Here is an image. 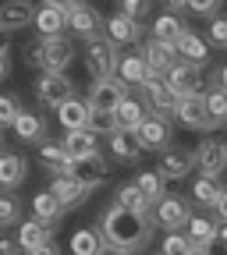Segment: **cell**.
<instances>
[{"label":"cell","mask_w":227,"mask_h":255,"mask_svg":"<svg viewBox=\"0 0 227 255\" xmlns=\"http://www.w3.org/2000/svg\"><path fill=\"white\" fill-rule=\"evenodd\" d=\"M196 167H199L206 177L224 174V167H227V142H220V138L199 142V149H196Z\"/></svg>","instance_id":"cell-14"},{"label":"cell","mask_w":227,"mask_h":255,"mask_svg":"<svg viewBox=\"0 0 227 255\" xmlns=\"http://www.w3.org/2000/svg\"><path fill=\"white\" fill-rule=\"evenodd\" d=\"M185 7H188L192 14H206V18H213L217 7H220V0H185Z\"/></svg>","instance_id":"cell-45"},{"label":"cell","mask_w":227,"mask_h":255,"mask_svg":"<svg viewBox=\"0 0 227 255\" xmlns=\"http://www.w3.org/2000/svg\"><path fill=\"white\" fill-rule=\"evenodd\" d=\"M0 145H4V128H0Z\"/></svg>","instance_id":"cell-55"},{"label":"cell","mask_w":227,"mask_h":255,"mask_svg":"<svg viewBox=\"0 0 227 255\" xmlns=\"http://www.w3.org/2000/svg\"><path fill=\"white\" fill-rule=\"evenodd\" d=\"M28 255H60V248H57L53 241H46V245H39V248H32Z\"/></svg>","instance_id":"cell-48"},{"label":"cell","mask_w":227,"mask_h":255,"mask_svg":"<svg viewBox=\"0 0 227 255\" xmlns=\"http://www.w3.org/2000/svg\"><path fill=\"white\" fill-rule=\"evenodd\" d=\"M43 7H57V11H64V14H71L75 7H82L85 0H39Z\"/></svg>","instance_id":"cell-46"},{"label":"cell","mask_w":227,"mask_h":255,"mask_svg":"<svg viewBox=\"0 0 227 255\" xmlns=\"http://www.w3.org/2000/svg\"><path fill=\"white\" fill-rule=\"evenodd\" d=\"M217 195H220V184H217V177H206V174H203L196 184H192V202H199V206H210V209H213Z\"/></svg>","instance_id":"cell-38"},{"label":"cell","mask_w":227,"mask_h":255,"mask_svg":"<svg viewBox=\"0 0 227 255\" xmlns=\"http://www.w3.org/2000/svg\"><path fill=\"white\" fill-rule=\"evenodd\" d=\"M103 32H107V39H110L114 46H132V43H139V36H142V25L132 21V18H124V14H114V18L103 21Z\"/></svg>","instance_id":"cell-17"},{"label":"cell","mask_w":227,"mask_h":255,"mask_svg":"<svg viewBox=\"0 0 227 255\" xmlns=\"http://www.w3.org/2000/svg\"><path fill=\"white\" fill-rule=\"evenodd\" d=\"M149 11H153V0H117V14L132 18V21H139V25L149 18Z\"/></svg>","instance_id":"cell-39"},{"label":"cell","mask_w":227,"mask_h":255,"mask_svg":"<svg viewBox=\"0 0 227 255\" xmlns=\"http://www.w3.org/2000/svg\"><path fill=\"white\" fill-rule=\"evenodd\" d=\"M142 92H146V103H149V114H160V117H167V114H174L178 110V100L181 96L164 82V75H153L146 85H142Z\"/></svg>","instance_id":"cell-10"},{"label":"cell","mask_w":227,"mask_h":255,"mask_svg":"<svg viewBox=\"0 0 227 255\" xmlns=\"http://www.w3.org/2000/svg\"><path fill=\"white\" fill-rule=\"evenodd\" d=\"M139 53L146 57V64H149V68H153V75H167L171 68H174V64L181 60L178 57V46L174 43H164V39H146L142 46H139Z\"/></svg>","instance_id":"cell-11"},{"label":"cell","mask_w":227,"mask_h":255,"mask_svg":"<svg viewBox=\"0 0 227 255\" xmlns=\"http://www.w3.org/2000/svg\"><path fill=\"white\" fill-rule=\"evenodd\" d=\"M18 114H21V103L14 100V96H7V92H0V128H7V124H14V121H18Z\"/></svg>","instance_id":"cell-42"},{"label":"cell","mask_w":227,"mask_h":255,"mask_svg":"<svg viewBox=\"0 0 227 255\" xmlns=\"http://www.w3.org/2000/svg\"><path fill=\"white\" fill-rule=\"evenodd\" d=\"M174 46H178V57H181V60L196 64V68H206V60H210V46H206V43H203L192 28L185 32V36H181Z\"/></svg>","instance_id":"cell-23"},{"label":"cell","mask_w":227,"mask_h":255,"mask_svg":"<svg viewBox=\"0 0 227 255\" xmlns=\"http://www.w3.org/2000/svg\"><path fill=\"white\" fill-rule=\"evenodd\" d=\"M199 252H203V255H227V223H220L217 234H213Z\"/></svg>","instance_id":"cell-43"},{"label":"cell","mask_w":227,"mask_h":255,"mask_svg":"<svg viewBox=\"0 0 227 255\" xmlns=\"http://www.w3.org/2000/svg\"><path fill=\"white\" fill-rule=\"evenodd\" d=\"M217 227H220V223L210 220V216H192V220H188V238H192V245L203 248V245L217 234Z\"/></svg>","instance_id":"cell-35"},{"label":"cell","mask_w":227,"mask_h":255,"mask_svg":"<svg viewBox=\"0 0 227 255\" xmlns=\"http://www.w3.org/2000/svg\"><path fill=\"white\" fill-rule=\"evenodd\" d=\"M11 128H14L18 142H46V121L39 114H32V110H21Z\"/></svg>","instance_id":"cell-21"},{"label":"cell","mask_w":227,"mask_h":255,"mask_svg":"<svg viewBox=\"0 0 227 255\" xmlns=\"http://www.w3.org/2000/svg\"><path fill=\"white\" fill-rule=\"evenodd\" d=\"M7 75H11V60H7V57H0V82H4Z\"/></svg>","instance_id":"cell-51"},{"label":"cell","mask_w":227,"mask_h":255,"mask_svg":"<svg viewBox=\"0 0 227 255\" xmlns=\"http://www.w3.org/2000/svg\"><path fill=\"white\" fill-rule=\"evenodd\" d=\"M114 114H117V131H132V135L139 131V128H142V121L149 117V110H146L139 100H132V96H128V100H124V103H121Z\"/></svg>","instance_id":"cell-24"},{"label":"cell","mask_w":227,"mask_h":255,"mask_svg":"<svg viewBox=\"0 0 227 255\" xmlns=\"http://www.w3.org/2000/svg\"><path fill=\"white\" fill-rule=\"evenodd\" d=\"M85 128H89L96 138H100V135H107V138H110V135L117 131V114H114V110H92Z\"/></svg>","instance_id":"cell-37"},{"label":"cell","mask_w":227,"mask_h":255,"mask_svg":"<svg viewBox=\"0 0 227 255\" xmlns=\"http://www.w3.org/2000/svg\"><path fill=\"white\" fill-rule=\"evenodd\" d=\"M85 68H89L92 82L117 75V46L110 39H89L85 43Z\"/></svg>","instance_id":"cell-6"},{"label":"cell","mask_w":227,"mask_h":255,"mask_svg":"<svg viewBox=\"0 0 227 255\" xmlns=\"http://www.w3.org/2000/svg\"><path fill=\"white\" fill-rule=\"evenodd\" d=\"M135 138H139V149L142 152H164L171 145V121L160 117V114H149L142 121V128L135 131Z\"/></svg>","instance_id":"cell-9"},{"label":"cell","mask_w":227,"mask_h":255,"mask_svg":"<svg viewBox=\"0 0 227 255\" xmlns=\"http://www.w3.org/2000/svg\"><path fill=\"white\" fill-rule=\"evenodd\" d=\"M50 241V227L43 220H21V227H18V248L21 252H32V248H39V245H46Z\"/></svg>","instance_id":"cell-25"},{"label":"cell","mask_w":227,"mask_h":255,"mask_svg":"<svg viewBox=\"0 0 227 255\" xmlns=\"http://www.w3.org/2000/svg\"><path fill=\"white\" fill-rule=\"evenodd\" d=\"M100 234H103V245L110 248H121V252H142L153 238V216L149 213H132V209H121V206H110L100 220Z\"/></svg>","instance_id":"cell-1"},{"label":"cell","mask_w":227,"mask_h":255,"mask_svg":"<svg viewBox=\"0 0 227 255\" xmlns=\"http://www.w3.org/2000/svg\"><path fill=\"white\" fill-rule=\"evenodd\" d=\"M135 188L146 195V202H149V206L164 199V177H160L156 170H142V174L135 177Z\"/></svg>","instance_id":"cell-34"},{"label":"cell","mask_w":227,"mask_h":255,"mask_svg":"<svg viewBox=\"0 0 227 255\" xmlns=\"http://www.w3.org/2000/svg\"><path fill=\"white\" fill-rule=\"evenodd\" d=\"M21 248H18V241H4L0 238V255H18Z\"/></svg>","instance_id":"cell-49"},{"label":"cell","mask_w":227,"mask_h":255,"mask_svg":"<svg viewBox=\"0 0 227 255\" xmlns=\"http://www.w3.org/2000/svg\"><path fill=\"white\" fill-rule=\"evenodd\" d=\"M100 248H103L100 227H78L71 234V255H100Z\"/></svg>","instance_id":"cell-29"},{"label":"cell","mask_w":227,"mask_h":255,"mask_svg":"<svg viewBox=\"0 0 227 255\" xmlns=\"http://www.w3.org/2000/svg\"><path fill=\"white\" fill-rule=\"evenodd\" d=\"M206 114H210L213 121H220V124L227 121V92L220 89L217 78H213V85L206 89Z\"/></svg>","instance_id":"cell-36"},{"label":"cell","mask_w":227,"mask_h":255,"mask_svg":"<svg viewBox=\"0 0 227 255\" xmlns=\"http://www.w3.org/2000/svg\"><path fill=\"white\" fill-rule=\"evenodd\" d=\"M188 252H196V245H192L188 234H178V231H171L160 245V255H188Z\"/></svg>","instance_id":"cell-40"},{"label":"cell","mask_w":227,"mask_h":255,"mask_svg":"<svg viewBox=\"0 0 227 255\" xmlns=\"http://www.w3.org/2000/svg\"><path fill=\"white\" fill-rule=\"evenodd\" d=\"M188 32V25L178 18V14H160L153 21V39H164V43H178L181 36Z\"/></svg>","instance_id":"cell-32"},{"label":"cell","mask_w":227,"mask_h":255,"mask_svg":"<svg viewBox=\"0 0 227 255\" xmlns=\"http://www.w3.org/2000/svg\"><path fill=\"white\" fill-rule=\"evenodd\" d=\"M36 11L39 7H32V0H7V4L0 7V28L18 32V28L36 25Z\"/></svg>","instance_id":"cell-15"},{"label":"cell","mask_w":227,"mask_h":255,"mask_svg":"<svg viewBox=\"0 0 227 255\" xmlns=\"http://www.w3.org/2000/svg\"><path fill=\"white\" fill-rule=\"evenodd\" d=\"M100 28H103V18L96 14V7H89V4H82V7H75L71 14H68V32H75L78 39H100Z\"/></svg>","instance_id":"cell-16"},{"label":"cell","mask_w":227,"mask_h":255,"mask_svg":"<svg viewBox=\"0 0 227 255\" xmlns=\"http://www.w3.org/2000/svg\"><path fill=\"white\" fill-rule=\"evenodd\" d=\"M28 174V163H25V156L18 152H0V188H7L14 191Z\"/></svg>","instance_id":"cell-22"},{"label":"cell","mask_w":227,"mask_h":255,"mask_svg":"<svg viewBox=\"0 0 227 255\" xmlns=\"http://www.w3.org/2000/svg\"><path fill=\"white\" fill-rule=\"evenodd\" d=\"M153 223L156 227H164V231H181L188 227V220H192V202L185 195H164L160 202H153Z\"/></svg>","instance_id":"cell-4"},{"label":"cell","mask_w":227,"mask_h":255,"mask_svg":"<svg viewBox=\"0 0 227 255\" xmlns=\"http://www.w3.org/2000/svg\"><path fill=\"white\" fill-rule=\"evenodd\" d=\"M25 57H28V68H43V71H60L64 75L71 68V60H75V46L64 36H50V39H39L36 46H28Z\"/></svg>","instance_id":"cell-2"},{"label":"cell","mask_w":227,"mask_h":255,"mask_svg":"<svg viewBox=\"0 0 227 255\" xmlns=\"http://www.w3.org/2000/svg\"><path fill=\"white\" fill-rule=\"evenodd\" d=\"M160 4H164L171 14H178V11H185V0H160Z\"/></svg>","instance_id":"cell-50"},{"label":"cell","mask_w":227,"mask_h":255,"mask_svg":"<svg viewBox=\"0 0 227 255\" xmlns=\"http://www.w3.org/2000/svg\"><path fill=\"white\" fill-rule=\"evenodd\" d=\"M7 50H11V43H7V32L0 28V57H7Z\"/></svg>","instance_id":"cell-52"},{"label":"cell","mask_w":227,"mask_h":255,"mask_svg":"<svg viewBox=\"0 0 227 255\" xmlns=\"http://www.w3.org/2000/svg\"><path fill=\"white\" fill-rule=\"evenodd\" d=\"M192 170H196V152H181V149H164V152H160L156 174L164 181H181Z\"/></svg>","instance_id":"cell-12"},{"label":"cell","mask_w":227,"mask_h":255,"mask_svg":"<svg viewBox=\"0 0 227 255\" xmlns=\"http://www.w3.org/2000/svg\"><path fill=\"white\" fill-rule=\"evenodd\" d=\"M89 103L85 100H78V96H71V100H64L60 107H57V117H60V128L64 131H82V128L89 124Z\"/></svg>","instance_id":"cell-19"},{"label":"cell","mask_w":227,"mask_h":255,"mask_svg":"<svg viewBox=\"0 0 227 255\" xmlns=\"http://www.w3.org/2000/svg\"><path fill=\"white\" fill-rule=\"evenodd\" d=\"M164 82L178 92V96H192V92H203V68H196V64L188 60H178L174 68L164 75Z\"/></svg>","instance_id":"cell-13"},{"label":"cell","mask_w":227,"mask_h":255,"mask_svg":"<svg viewBox=\"0 0 227 255\" xmlns=\"http://www.w3.org/2000/svg\"><path fill=\"white\" fill-rule=\"evenodd\" d=\"M107 159L100 152H92V156H82V159H71L68 167H64V177H75L78 184H85L89 191H96L103 181H107Z\"/></svg>","instance_id":"cell-7"},{"label":"cell","mask_w":227,"mask_h":255,"mask_svg":"<svg viewBox=\"0 0 227 255\" xmlns=\"http://www.w3.org/2000/svg\"><path fill=\"white\" fill-rule=\"evenodd\" d=\"M174 117H178L181 128H188V131H217V128H220V121H213V117L206 114V92L181 96Z\"/></svg>","instance_id":"cell-3"},{"label":"cell","mask_w":227,"mask_h":255,"mask_svg":"<svg viewBox=\"0 0 227 255\" xmlns=\"http://www.w3.org/2000/svg\"><path fill=\"white\" fill-rule=\"evenodd\" d=\"M188 255H203V252H199V248H196V252H188Z\"/></svg>","instance_id":"cell-56"},{"label":"cell","mask_w":227,"mask_h":255,"mask_svg":"<svg viewBox=\"0 0 227 255\" xmlns=\"http://www.w3.org/2000/svg\"><path fill=\"white\" fill-rule=\"evenodd\" d=\"M60 145H64V152H68L71 159H82V156L100 152V149H96V135L89 131V128H82V131H68Z\"/></svg>","instance_id":"cell-28"},{"label":"cell","mask_w":227,"mask_h":255,"mask_svg":"<svg viewBox=\"0 0 227 255\" xmlns=\"http://www.w3.org/2000/svg\"><path fill=\"white\" fill-rule=\"evenodd\" d=\"M114 206H121V209H132V213H149L153 206L146 202V195L135 188V184H121L117 191H114Z\"/></svg>","instance_id":"cell-33"},{"label":"cell","mask_w":227,"mask_h":255,"mask_svg":"<svg viewBox=\"0 0 227 255\" xmlns=\"http://www.w3.org/2000/svg\"><path fill=\"white\" fill-rule=\"evenodd\" d=\"M210 43L227 50V18H217L213 14V21H210Z\"/></svg>","instance_id":"cell-44"},{"label":"cell","mask_w":227,"mask_h":255,"mask_svg":"<svg viewBox=\"0 0 227 255\" xmlns=\"http://www.w3.org/2000/svg\"><path fill=\"white\" fill-rule=\"evenodd\" d=\"M21 220V202L14 195H0V227H11Z\"/></svg>","instance_id":"cell-41"},{"label":"cell","mask_w":227,"mask_h":255,"mask_svg":"<svg viewBox=\"0 0 227 255\" xmlns=\"http://www.w3.org/2000/svg\"><path fill=\"white\" fill-rule=\"evenodd\" d=\"M217 82H220V89H224V92H227V64H224V68H220V71H217Z\"/></svg>","instance_id":"cell-53"},{"label":"cell","mask_w":227,"mask_h":255,"mask_svg":"<svg viewBox=\"0 0 227 255\" xmlns=\"http://www.w3.org/2000/svg\"><path fill=\"white\" fill-rule=\"evenodd\" d=\"M110 152H114L117 163H139V156H142L139 138L132 131H114L110 135Z\"/></svg>","instance_id":"cell-26"},{"label":"cell","mask_w":227,"mask_h":255,"mask_svg":"<svg viewBox=\"0 0 227 255\" xmlns=\"http://www.w3.org/2000/svg\"><path fill=\"white\" fill-rule=\"evenodd\" d=\"M60 213H64V206L57 202V195H53L50 188H46V191H39V195L32 199V216H36V220H43L46 227L60 220Z\"/></svg>","instance_id":"cell-30"},{"label":"cell","mask_w":227,"mask_h":255,"mask_svg":"<svg viewBox=\"0 0 227 255\" xmlns=\"http://www.w3.org/2000/svg\"><path fill=\"white\" fill-rule=\"evenodd\" d=\"M64 28H68V14H64V11H57V7H39L36 11V32H39V39L60 36Z\"/></svg>","instance_id":"cell-27"},{"label":"cell","mask_w":227,"mask_h":255,"mask_svg":"<svg viewBox=\"0 0 227 255\" xmlns=\"http://www.w3.org/2000/svg\"><path fill=\"white\" fill-rule=\"evenodd\" d=\"M50 191L57 195V202L64 206V209H75V206H82L85 199H89V188L85 184H78L75 177H53V184H50Z\"/></svg>","instance_id":"cell-20"},{"label":"cell","mask_w":227,"mask_h":255,"mask_svg":"<svg viewBox=\"0 0 227 255\" xmlns=\"http://www.w3.org/2000/svg\"><path fill=\"white\" fill-rule=\"evenodd\" d=\"M36 96H39L43 107L57 110L64 100H71V96H75V85H71L68 75H60V71H43L39 82H36Z\"/></svg>","instance_id":"cell-8"},{"label":"cell","mask_w":227,"mask_h":255,"mask_svg":"<svg viewBox=\"0 0 227 255\" xmlns=\"http://www.w3.org/2000/svg\"><path fill=\"white\" fill-rule=\"evenodd\" d=\"M100 255H128V252H121V248H110V245H103V248H100Z\"/></svg>","instance_id":"cell-54"},{"label":"cell","mask_w":227,"mask_h":255,"mask_svg":"<svg viewBox=\"0 0 227 255\" xmlns=\"http://www.w3.org/2000/svg\"><path fill=\"white\" fill-rule=\"evenodd\" d=\"M117 78H124L128 85H146V82L153 78V68L146 64V57L135 50V53L117 57Z\"/></svg>","instance_id":"cell-18"},{"label":"cell","mask_w":227,"mask_h":255,"mask_svg":"<svg viewBox=\"0 0 227 255\" xmlns=\"http://www.w3.org/2000/svg\"><path fill=\"white\" fill-rule=\"evenodd\" d=\"M213 216H217V223H227V188H220V195L213 202Z\"/></svg>","instance_id":"cell-47"},{"label":"cell","mask_w":227,"mask_h":255,"mask_svg":"<svg viewBox=\"0 0 227 255\" xmlns=\"http://www.w3.org/2000/svg\"><path fill=\"white\" fill-rule=\"evenodd\" d=\"M39 163H43L53 177H60V174H64V167L71 163V156L64 152V145H60V142H43V145H39Z\"/></svg>","instance_id":"cell-31"},{"label":"cell","mask_w":227,"mask_h":255,"mask_svg":"<svg viewBox=\"0 0 227 255\" xmlns=\"http://www.w3.org/2000/svg\"><path fill=\"white\" fill-rule=\"evenodd\" d=\"M128 92H132V85H128L124 78H117V75H110V78L92 82L85 103H89V110H117L128 100Z\"/></svg>","instance_id":"cell-5"}]
</instances>
